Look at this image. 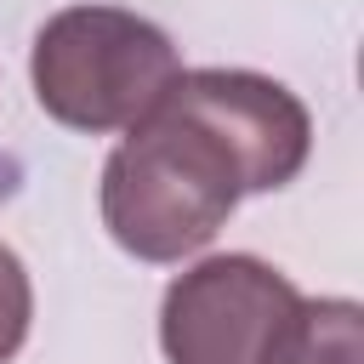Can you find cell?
<instances>
[{
  "mask_svg": "<svg viewBox=\"0 0 364 364\" xmlns=\"http://www.w3.org/2000/svg\"><path fill=\"white\" fill-rule=\"evenodd\" d=\"M245 193L239 154L171 85L102 165V228L136 262H182L228 228Z\"/></svg>",
  "mask_w": 364,
  "mask_h": 364,
  "instance_id": "1",
  "label": "cell"
},
{
  "mask_svg": "<svg viewBox=\"0 0 364 364\" xmlns=\"http://www.w3.org/2000/svg\"><path fill=\"white\" fill-rule=\"evenodd\" d=\"M34 102L68 131H131L182 80L171 34L125 6H68L40 23L28 51Z\"/></svg>",
  "mask_w": 364,
  "mask_h": 364,
  "instance_id": "2",
  "label": "cell"
},
{
  "mask_svg": "<svg viewBox=\"0 0 364 364\" xmlns=\"http://www.w3.org/2000/svg\"><path fill=\"white\" fill-rule=\"evenodd\" d=\"M301 290L262 256H205L159 301L165 364H262Z\"/></svg>",
  "mask_w": 364,
  "mask_h": 364,
  "instance_id": "3",
  "label": "cell"
},
{
  "mask_svg": "<svg viewBox=\"0 0 364 364\" xmlns=\"http://www.w3.org/2000/svg\"><path fill=\"white\" fill-rule=\"evenodd\" d=\"M176 97L239 154L250 193L290 188L313 154V119L301 97L250 68H182Z\"/></svg>",
  "mask_w": 364,
  "mask_h": 364,
  "instance_id": "4",
  "label": "cell"
},
{
  "mask_svg": "<svg viewBox=\"0 0 364 364\" xmlns=\"http://www.w3.org/2000/svg\"><path fill=\"white\" fill-rule=\"evenodd\" d=\"M262 364H364V313L347 296H301Z\"/></svg>",
  "mask_w": 364,
  "mask_h": 364,
  "instance_id": "5",
  "label": "cell"
},
{
  "mask_svg": "<svg viewBox=\"0 0 364 364\" xmlns=\"http://www.w3.org/2000/svg\"><path fill=\"white\" fill-rule=\"evenodd\" d=\"M28 324H34V284L17 262V250L0 245V364H11L23 353Z\"/></svg>",
  "mask_w": 364,
  "mask_h": 364,
  "instance_id": "6",
  "label": "cell"
}]
</instances>
